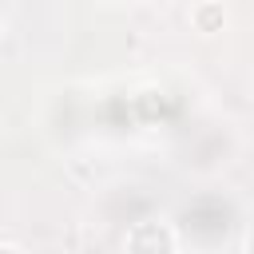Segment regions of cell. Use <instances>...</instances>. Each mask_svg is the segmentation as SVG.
<instances>
[{"label":"cell","instance_id":"obj_1","mask_svg":"<svg viewBox=\"0 0 254 254\" xmlns=\"http://www.w3.org/2000/svg\"><path fill=\"white\" fill-rule=\"evenodd\" d=\"M127 254H175V234L163 222H135L127 234Z\"/></svg>","mask_w":254,"mask_h":254},{"label":"cell","instance_id":"obj_2","mask_svg":"<svg viewBox=\"0 0 254 254\" xmlns=\"http://www.w3.org/2000/svg\"><path fill=\"white\" fill-rule=\"evenodd\" d=\"M190 24H194V32L210 36V32H222L226 12H222V4H218V0H198V4L190 8Z\"/></svg>","mask_w":254,"mask_h":254},{"label":"cell","instance_id":"obj_3","mask_svg":"<svg viewBox=\"0 0 254 254\" xmlns=\"http://www.w3.org/2000/svg\"><path fill=\"white\" fill-rule=\"evenodd\" d=\"M0 254H20V250L16 246H0Z\"/></svg>","mask_w":254,"mask_h":254},{"label":"cell","instance_id":"obj_4","mask_svg":"<svg viewBox=\"0 0 254 254\" xmlns=\"http://www.w3.org/2000/svg\"><path fill=\"white\" fill-rule=\"evenodd\" d=\"M246 250H250V254H254V234H250V238H246Z\"/></svg>","mask_w":254,"mask_h":254},{"label":"cell","instance_id":"obj_5","mask_svg":"<svg viewBox=\"0 0 254 254\" xmlns=\"http://www.w3.org/2000/svg\"><path fill=\"white\" fill-rule=\"evenodd\" d=\"M0 40H4V20H0Z\"/></svg>","mask_w":254,"mask_h":254}]
</instances>
